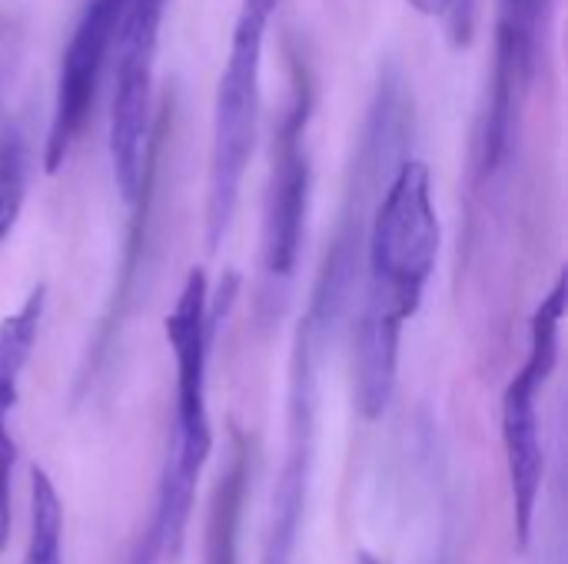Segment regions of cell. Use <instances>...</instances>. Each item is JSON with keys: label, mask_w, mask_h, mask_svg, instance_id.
<instances>
[{"label": "cell", "mask_w": 568, "mask_h": 564, "mask_svg": "<svg viewBox=\"0 0 568 564\" xmlns=\"http://www.w3.org/2000/svg\"><path fill=\"white\" fill-rule=\"evenodd\" d=\"M126 7H130V0H90L70 33L67 53L60 60L53 113H50L47 143H43V170L47 173H57L67 163L73 143L80 140V133L87 126V116L93 110L100 76L113 53Z\"/></svg>", "instance_id": "cell-9"}, {"label": "cell", "mask_w": 568, "mask_h": 564, "mask_svg": "<svg viewBox=\"0 0 568 564\" xmlns=\"http://www.w3.org/2000/svg\"><path fill=\"white\" fill-rule=\"evenodd\" d=\"M20 564H63V502L43 469L30 472V535Z\"/></svg>", "instance_id": "cell-12"}, {"label": "cell", "mask_w": 568, "mask_h": 564, "mask_svg": "<svg viewBox=\"0 0 568 564\" xmlns=\"http://www.w3.org/2000/svg\"><path fill=\"white\" fill-rule=\"evenodd\" d=\"M566 273L556 279L549 296L539 302L529 322V352L513 382L503 392V449H506V472L513 492V522L516 539L526 548L536 525V509L546 479V449L539 429V392L552 379L559 366V332L566 319Z\"/></svg>", "instance_id": "cell-4"}, {"label": "cell", "mask_w": 568, "mask_h": 564, "mask_svg": "<svg viewBox=\"0 0 568 564\" xmlns=\"http://www.w3.org/2000/svg\"><path fill=\"white\" fill-rule=\"evenodd\" d=\"M280 0H240L230 53L213 100L210 173H206V246L216 249L240 206L243 176L256 146L263 53Z\"/></svg>", "instance_id": "cell-3"}, {"label": "cell", "mask_w": 568, "mask_h": 564, "mask_svg": "<svg viewBox=\"0 0 568 564\" xmlns=\"http://www.w3.org/2000/svg\"><path fill=\"white\" fill-rule=\"evenodd\" d=\"M356 564H379V562H376L373 555H359V562H356Z\"/></svg>", "instance_id": "cell-15"}, {"label": "cell", "mask_w": 568, "mask_h": 564, "mask_svg": "<svg viewBox=\"0 0 568 564\" xmlns=\"http://www.w3.org/2000/svg\"><path fill=\"white\" fill-rule=\"evenodd\" d=\"M43 306H47V289L37 286L30 289V296L20 302L17 312L0 319V552L7 548L10 539V482L17 465V442L7 429V416L17 406L20 379L33 356L43 322Z\"/></svg>", "instance_id": "cell-10"}, {"label": "cell", "mask_w": 568, "mask_h": 564, "mask_svg": "<svg viewBox=\"0 0 568 564\" xmlns=\"http://www.w3.org/2000/svg\"><path fill=\"white\" fill-rule=\"evenodd\" d=\"M30 183V143L20 126L0 133V243L17 226Z\"/></svg>", "instance_id": "cell-13"}, {"label": "cell", "mask_w": 568, "mask_h": 564, "mask_svg": "<svg viewBox=\"0 0 568 564\" xmlns=\"http://www.w3.org/2000/svg\"><path fill=\"white\" fill-rule=\"evenodd\" d=\"M419 13L439 17L446 37L456 50H466L476 37V3L479 0H409Z\"/></svg>", "instance_id": "cell-14"}, {"label": "cell", "mask_w": 568, "mask_h": 564, "mask_svg": "<svg viewBox=\"0 0 568 564\" xmlns=\"http://www.w3.org/2000/svg\"><path fill=\"white\" fill-rule=\"evenodd\" d=\"M166 0H130L116 33L110 100V170L123 203L136 206L153 173V76Z\"/></svg>", "instance_id": "cell-5"}, {"label": "cell", "mask_w": 568, "mask_h": 564, "mask_svg": "<svg viewBox=\"0 0 568 564\" xmlns=\"http://www.w3.org/2000/svg\"><path fill=\"white\" fill-rule=\"evenodd\" d=\"M552 0H496V50L489 103L476 136V173L496 176L519 136L523 113L539 76Z\"/></svg>", "instance_id": "cell-6"}, {"label": "cell", "mask_w": 568, "mask_h": 564, "mask_svg": "<svg viewBox=\"0 0 568 564\" xmlns=\"http://www.w3.org/2000/svg\"><path fill=\"white\" fill-rule=\"evenodd\" d=\"M310 113H313V90L306 76L296 73L293 100L273 140V163H270V183L263 203L260 259H263V276L270 283L293 279L300 263V246L310 213V186H313V166L306 150Z\"/></svg>", "instance_id": "cell-8"}, {"label": "cell", "mask_w": 568, "mask_h": 564, "mask_svg": "<svg viewBox=\"0 0 568 564\" xmlns=\"http://www.w3.org/2000/svg\"><path fill=\"white\" fill-rule=\"evenodd\" d=\"M443 243L433 176L423 160H399L366 233V293L356 319V406L379 419L396 392L403 326L419 312Z\"/></svg>", "instance_id": "cell-1"}, {"label": "cell", "mask_w": 568, "mask_h": 564, "mask_svg": "<svg viewBox=\"0 0 568 564\" xmlns=\"http://www.w3.org/2000/svg\"><path fill=\"white\" fill-rule=\"evenodd\" d=\"M323 332L303 316L293 342L290 359V412H286V459L280 465V479L270 502V522L263 539L260 564H293L296 562V542L303 529L306 495H310V475H313V452H316V412H320V349Z\"/></svg>", "instance_id": "cell-7"}, {"label": "cell", "mask_w": 568, "mask_h": 564, "mask_svg": "<svg viewBox=\"0 0 568 564\" xmlns=\"http://www.w3.org/2000/svg\"><path fill=\"white\" fill-rule=\"evenodd\" d=\"M250 482V455L243 439H236L230 465L223 469L206 515V562L203 564H240V519Z\"/></svg>", "instance_id": "cell-11"}, {"label": "cell", "mask_w": 568, "mask_h": 564, "mask_svg": "<svg viewBox=\"0 0 568 564\" xmlns=\"http://www.w3.org/2000/svg\"><path fill=\"white\" fill-rule=\"evenodd\" d=\"M223 302H210V283L203 269H190L180 286L173 309L163 319L166 342L176 362V432H173V455L166 459L156 512L150 522V535L160 555L176 558L186 539V522L196 499L200 472L213 452V425L206 406V366H210V342L220 326Z\"/></svg>", "instance_id": "cell-2"}]
</instances>
